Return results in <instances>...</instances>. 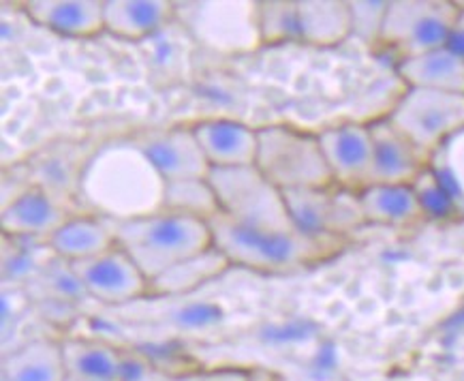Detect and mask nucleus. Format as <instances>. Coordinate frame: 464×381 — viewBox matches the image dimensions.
<instances>
[{"label": "nucleus", "instance_id": "1", "mask_svg": "<svg viewBox=\"0 0 464 381\" xmlns=\"http://www.w3.org/2000/svg\"><path fill=\"white\" fill-rule=\"evenodd\" d=\"M165 184L133 140H118L92 154L77 187L88 208L121 223L163 210Z\"/></svg>", "mask_w": 464, "mask_h": 381}, {"label": "nucleus", "instance_id": "2", "mask_svg": "<svg viewBox=\"0 0 464 381\" xmlns=\"http://www.w3.org/2000/svg\"><path fill=\"white\" fill-rule=\"evenodd\" d=\"M214 247L225 253L231 266L255 272L285 275L319 264L343 247L341 238H314L302 231H272L240 225L225 214L210 221Z\"/></svg>", "mask_w": 464, "mask_h": 381}, {"label": "nucleus", "instance_id": "3", "mask_svg": "<svg viewBox=\"0 0 464 381\" xmlns=\"http://www.w3.org/2000/svg\"><path fill=\"white\" fill-rule=\"evenodd\" d=\"M116 242L140 266L148 281L214 247L210 223L168 210L116 223Z\"/></svg>", "mask_w": 464, "mask_h": 381}, {"label": "nucleus", "instance_id": "4", "mask_svg": "<svg viewBox=\"0 0 464 381\" xmlns=\"http://www.w3.org/2000/svg\"><path fill=\"white\" fill-rule=\"evenodd\" d=\"M259 151L255 168L278 190L334 187L317 135L285 124L257 129Z\"/></svg>", "mask_w": 464, "mask_h": 381}, {"label": "nucleus", "instance_id": "5", "mask_svg": "<svg viewBox=\"0 0 464 381\" xmlns=\"http://www.w3.org/2000/svg\"><path fill=\"white\" fill-rule=\"evenodd\" d=\"M208 181L221 204V214L231 221L255 230L295 231L283 190H278L255 165L210 170Z\"/></svg>", "mask_w": 464, "mask_h": 381}, {"label": "nucleus", "instance_id": "6", "mask_svg": "<svg viewBox=\"0 0 464 381\" xmlns=\"http://www.w3.org/2000/svg\"><path fill=\"white\" fill-rule=\"evenodd\" d=\"M458 11L460 5L450 0H390L379 45L398 61L445 47Z\"/></svg>", "mask_w": 464, "mask_h": 381}, {"label": "nucleus", "instance_id": "7", "mask_svg": "<svg viewBox=\"0 0 464 381\" xmlns=\"http://www.w3.org/2000/svg\"><path fill=\"white\" fill-rule=\"evenodd\" d=\"M388 121L432 159L445 142L464 131V94L407 88Z\"/></svg>", "mask_w": 464, "mask_h": 381}, {"label": "nucleus", "instance_id": "8", "mask_svg": "<svg viewBox=\"0 0 464 381\" xmlns=\"http://www.w3.org/2000/svg\"><path fill=\"white\" fill-rule=\"evenodd\" d=\"M176 20L214 52L248 54L264 45L259 3H176Z\"/></svg>", "mask_w": 464, "mask_h": 381}, {"label": "nucleus", "instance_id": "9", "mask_svg": "<svg viewBox=\"0 0 464 381\" xmlns=\"http://www.w3.org/2000/svg\"><path fill=\"white\" fill-rule=\"evenodd\" d=\"M285 204L295 230L314 238H341L366 225L360 193L341 187L285 190Z\"/></svg>", "mask_w": 464, "mask_h": 381}, {"label": "nucleus", "instance_id": "10", "mask_svg": "<svg viewBox=\"0 0 464 381\" xmlns=\"http://www.w3.org/2000/svg\"><path fill=\"white\" fill-rule=\"evenodd\" d=\"M69 266L82 289L105 305H124V302L150 296V281L118 244L97 258L75 261Z\"/></svg>", "mask_w": 464, "mask_h": 381}, {"label": "nucleus", "instance_id": "11", "mask_svg": "<svg viewBox=\"0 0 464 381\" xmlns=\"http://www.w3.org/2000/svg\"><path fill=\"white\" fill-rule=\"evenodd\" d=\"M334 184L347 190H364L372 181V135L364 122H343L317 135Z\"/></svg>", "mask_w": 464, "mask_h": 381}, {"label": "nucleus", "instance_id": "12", "mask_svg": "<svg viewBox=\"0 0 464 381\" xmlns=\"http://www.w3.org/2000/svg\"><path fill=\"white\" fill-rule=\"evenodd\" d=\"M133 142L150 159L154 170L165 182L210 176L212 168L201 151L193 127L144 131L138 138H133Z\"/></svg>", "mask_w": 464, "mask_h": 381}, {"label": "nucleus", "instance_id": "13", "mask_svg": "<svg viewBox=\"0 0 464 381\" xmlns=\"http://www.w3.org/2000/svg\"><path fill=\"white\" fill-rule=\"evenodd\" d=\"M368 127L374 151L371 184H413L430 165V159L388 118L368 122Z\"/></svg>", "mask_w": 464, "mask_h": 381}, {"label": "nucleus", "instance_id": "14", "mask_svg": "<svg viewBox=\"0 0 464 381\" xmlns=\"http://www.w3.org/2000/svg\"><path fill=\"white\" fill-rule=\"evenodd\" d=\"M71 219L67 208L58 204L45 189L33 187L17 195L3 208L5 236L14 240H34L44 238L47 242Z\"/></svg>", "mask_w": 464, "mask_h": 381}, {"label": "nucleus", "instance_id": "15", "mask_svg": "<svg viewBox=\"0 0 464 381\" xmlns=\"http://www.w3.org/2000/svg\"><path fill=\"white\" fill-rule=\"evenodd\" d=\"M193 131L212 170L251 168L257 161L259 133L248 124L212 118L193 124Z\"/></svg>", "mask_w": 464, "mask_h": 381}, {"label": "nucleus", "instance_id": "16", "mask_svg": "<svg viewBox=\"0 0 464 381\" xmlns=\"http://www.w3.org/2000/svg\"><path fill=\"white\" fill-rule=\"evenodd\" d=\"M24 11L41 28L64 37H94L105 31L103 0H31Z\"/></svg>", "mask_w": 464, "mask_h": 381}, {"label": "nucleus", "instance_id": "17", "mask_svg": "<svg viewBox=\"0 0 464 381\" xmlns=\"http://www.w3.org/2000/svg\"><path fill=\"white\" fill-rule=\"evenodd\" d=\"M116 221L99 217H71L47 240L50 251L64 264L92 259L116 247Z\"/></svg>", "mask_w": 464, "mask_h": 381}, {"label": "nucleus", "instance_id": "18", "mask_svg": "<svg viewBox=\"0 0 464 381\" xmlns=\"http://www.w3.org/2000/svg\"><path fill=\"white\" fill-rule=\"evenodd\" d=\"M105 31L114 37L140 41L152 37L176 20V3L169 0H103Z\"/></svg>", "mask_w": 464, "mask_h": 381}, {"label": "nucleus", "instance_id": "19", "mask_svg": "<svg viewBox=\"0 0 464 381\" xmlns=\"http://www.w3.org/2000/svg\"><path fill=\"white\" fill-rule=\"evenodd\" d=\"M396 71L407 88L464 94V61L448 45L398 61Z\"/></svg>", "mask_w": 464, "mask_h": 381}, {"label": "nucleus", "instance_id": "20", "mask_svg": "<svg viewBox=\"0 0 464 381\" xmlns=\"http://www.w3.org/2000/svg\"><path fill=\"white\" fill-rule=\"evenodd\" d=\"M297 41L332 47L351 37V5L344 0H295Z\"/></svg>", "mask_w": 464, "mask_h": 381}, {"label": "nucleus", "instance_id": "21", "mask_svg": "<svg viewBox=\"0 0 464 381\" xmlns=\"http://www.w3.org/2000/svg\"><path fill=\"white\" fill-rule=\"evenodd\" d=\"M360 204L366 225L411 228L426 219L411 184H371L360 190Z\"/></svg>", "mask_w": 464, "mask_h": 381}, {"label": "nucleus", "instance_id": "22", "mask_svg": "<svg viewBox=\"0 0 464 381\" xmlns=\"http://www.w3.org/2000/svg\"><path fill=\"white\" fill-rule=\"evenodd\" d=\"M63 345L52 338H34L20 349L5 354L3 381H64Z\"/></svg>", "mask_w": 464, "mask_h": 381}, {"label": "nucleus", "instance_id": "23", "mask_svg": "<svg viewBox=\"0 0 464 381\" xmlns=\"http://www.w3.org/2000/svg\"><path fill=\"white\" fill-rule=\"evenodd\" d=\"M231 264L217 247L206 249L193 258L180 261L159 278L150 281V296H180L190 294L201 285L218 278Z\"/></svg>", "mask_w": 464, "mask_h": 381}, {"label": "nucleus", "instance_id": "24", "mask_svg": "<svg viewBox=\"0 0 464 381\" xmlns=\"http://www.w3.org/2000/svg\"><path fill=\"white\" fill-rule=\"evenodd\" d=\"M61 345L67 375L124 381L129 358L118 349L88 338H64Z\"/></svg>", "mask_w": 464, "mask_h": 381}, {"label": "nucleus", "instance_id": "25", "mask_svg": "<svg viewBox=\"0 0 464 381\" xmlns=\"http://www.w3.org/2000/svg\"><path fill=\"white\" fill-rule=\"evenodd\" d=\"M163 210L210 223L214 217L221 214V204H218L210 181L195 178V181H176L165 184Z\"/></svg>", "mask_w": 464, "mask_h": 381}, {"label": "nucleus", "instance_id": "26", "mask_svg": "<svg viewBox=\"0 0 464 381\" xmlns=\"http://www.w3.org/2000/svg\"><path fill=\"white\" fill-rule=\"evenodd\" d=\"M430 168L456 201L460 217H464V131L432 154Z\"/></svg>", "mask_w": 464, "mask_h": 381}, {"label": "nucleus", "instance_id": "27", "mask_svg": "<svg viewBox=\"0 0 464 381\" xmlns=\"http://www.w3.org/2000/svg\"><path fill=\"white\" fill-rule=\"evenodd\" d=\"M261 44L297 41L295 0H259Z\"/></svg>", "mask_w": 464, "mask_h": 381}, {"label": "nucleus", "instance_id": "28", "mask_svg": "<svg viewBox=\"0 0 464 381\" xmlns=\"http://www.w3.org/2000/svg\"><path fill=\"white\" fill-rule=\"evenodd\" d=\"M411 187L415 195H418L426 219H432V221H450V219L460 217L456 201L451 200L448 189L443 187V182L439 181L430 165L421 171Z\"/></svg>", "mask_w": 464, "mask_h": 381}, {"label": "nucleus", "instance_id": "29", "mask_svg": "<svg viewBox=\"0 0 464 381\" xmlns=\"http://www.w3.org/2000/svg\"><path fill=\"white\" fill-rule=\"evenodd\" d=\"M255 371L244 368H214V371H188V373H169L141 365L127 381H253Z\"/></svg>", "mask_w": 464, "mask_h": 381}, {"label": "nucleus", "instance_id": "30", "mask_svg": "<svg viewBox=\"0 0 464 381\" xmlns=\"http://www.w3.org/2000/svg\"><path fill=\"white\" fill-rule=\"evenodd\" d=\"M351 5V34L360 37L368 45H379L383 31L385 14L390 3L374 0V3H349Z\"/></svg>", "mask_w": 464, "mask_h": 381}, {"label": "nucleus", "instance_id": "31", "mask_svg": "<svg viewBox=\"0 0 464 381\" xmlns=\"http://www.w3.org/2000/svg\"><path fill=\"white\" fill-rule=\"evenodd\" d=\"M448 47L464 61V7L462 5H460V11H458L454 28H451Z\"/></svg>", "mask_w": 464, "mask_h": 381}, {"label": "nucleus", "instance_id": "32", "mask_svg": "<svg viewBox=\"0 0 464 381\" xmlns=\"http://www.w3.org/2000/svg\"><path fill=\"white\" fill-rule=\"evenodd\" d=\"M64 381H121V379H103V377H82V375H67Z\"/></svg>", "mask_w": 464, "mask_h": 381}, {"label": "nucleus", "instance_id": "33", "mask_svg": "<svg viewBox=\"0 0 464 381\" xmlns=\"http://www.w3.org/2000/svg\"><path fill=\"white\" fill-rule=\"evenodd\" d=\"M253 381H272V377H270V375H264V373L255 371V377H253Z\"/></svg>", "mask_w": 464, "mask_h": 381}]
</instances>
